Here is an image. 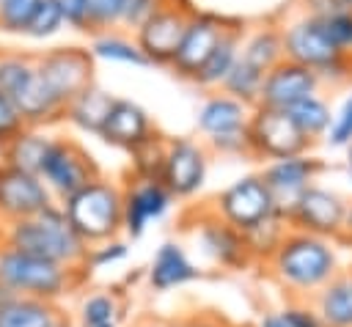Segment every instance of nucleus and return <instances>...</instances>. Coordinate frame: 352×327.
I'll return each instance as SVG.
<instances>
[{"label": "nucleus", "instance_id": "obj_38", "mask_svg": "<svg viewBox=\"0 0 352 327\" xmlns=\"http://www.w3.org/2000/svg\"><path fill=\"white\" fill-rule=\"evenodd\" d=\"M41 0H0V30L22 33Z\"/></svg>", "mask_w": 352, "mask_h": 327}, {"label": "nucleus", "instance_id": "obj_9", "mask_svg": "<svg viewBox=\"0 0 352 327\" xmlns=\"http://www.w3.org/2000/svg\"><path fill=\"white\" fill-rule=\"evenodd\" d=\"M209 168L206 146H201L192 137H170L165 140V170L162 184L176 201L192 198L204 190Z\"/></svg>", "mask_w": 352, "mask_h": 327}, {"label": "nucleus", "instance_id": "obj_8", "mask_svg": "<svg viewBox=\"0 0 352 327\" xmlns=\"http://www.w3.org/2000/svg\"><path fill=\"white\" fill-rule=\"evenodd\" d=\"M36 69L63 104H69L80 91L94 82V55L80 47L50 49L36 58Z\"/></svg>", "mask_w": 352, "mask_h": 327}, {"label": "nucleus", "instance_id": "obj_20", "mask_svg": "<svg viewBox=\"0 0 352 327\" xmlns=\"http://www.w3.org/2000/svg\"><path fill=\"white\" fill-rule=\"evenodd\" d=\"M250 115H253L250 104L220 91V93H212L201 102L198 115H195V126L209 140V137H220V135L245 132L250 124Z\"/></svg>", "mask_w": 352, "mask_h": 327}, {"label": "nucleus", "instance_id": "obj_13", "mask_svg": "<svg viewBox=\"0 0 352 327\" xmlns=\"http://www.w3.org/2000/svg\"><path fill=\"white\" fill-rule=\"evenodd\" d=\"M50 203H55V198L38 176L0 162V223L36 217Z\"/></svg>", "mask_w": 352, "mask_h": 327}, {"label": "nucleus", "instance_id": "obj_43", "mask_svg": "<svg viewBox=\"0 0 352 327\" xmlns=\"http://www.w3.org/2000/svg\"><path fill=\"white\" fill-rule=\"evenodd\" d=\"M280 313H283V319H286L292 327H324V322H322V316L316 313V308L308 305V302H302V300L286 302V305L280 308Z\"/></svg>", "mask_w": 352, "mask_h": 327}, {"label": "nucleus", "instance_id": "obj_50", "mask_svg": "<svg viewBox=\"0 0 352 327\" xmlns=\"http://www.w3.org/2000/svg\"><path fill=\"white\" fill-rule=\"evenodd\" d=\"M341 236H352V203L346 206V217H344V234Z\"/></svg>", "mask_w": 352, "mask_h": 327}, {"label": "nucleus", "instance_id": "obj_16", "mask_svg": "<svg viewBox=\"0 0 352 327\" xmlns=\"http://www.w3.org/2000/svg\"><path fill=\"white\" fill-rule=\"evenodd\" d=\"M228 27L226 19L214 16V14H190V22H187V30L182 36V44L170 60V69L179 74V77H187L192 80L198 74V69L206 63V58L212 55V49L217 47L223 30Z\"/></svg>", "mask_w": 352, "mask_h": 327}, {"label": "nucleus", "instance_id": "obj_6", "mask_svg": "<svg viewBox=\"0 0 352 327\" xmlns=\"http://www.w3.org/2000/svg\"><path fill=\"white\" fill-rule=\"evenodd\" d=\"M275 212H278L275 198H272L267 181L261 179V173L239 176L226 190H220L214 198V214L242 234L250 231L253 225L264 223Z\"/></svg>", "mask_w": 352, "mask_h": 327}, {"label": "nucleus", "instance_id": "obj_39", "mask_svg": "<svg viewBox=\"0 0 352 327\" xmlns=\"http://www.w3.org/2000/svg\"><path fill=\"white\" fill-rule=\"evenodd\" d=\"M129 256V245L124 239H107L102 245H94L88 247V258H85V272L88 269H104V267H113L118 261H124Z\"/></svg>", "mask_w": 352, "mask_h": 327}, {"label": "nucleus", "instance_id": "obj_41", "mask_svg": "<svg viewBox=\"0 0 352 327\" xmlns=\"http://www.w3.org/2000/svg\"><path fill=\"white\" fill-rule=\"evenodd\" d=\"M327 143L336 146V148H346L352 143V93L344 99V104L338 107V113H333Z\"/></svg>", "mask_w": 352, "mask_h": 327}, {"label": "nucleus", "instance_id": "obj_46", "mask_svg": "<svg viewBox=\"0 0 352 327\" xmlns=\"http://www.w3.org/2000/svg\"><path fill=\"white\" fill-rule=\"evenodd\" d=\"M138 327H226L214 316H187V319H143Z\"/></svg>", "mask_w": 352, "mask_h": 327}, {"label": "nucleus", "instance_id": "obj_7", "mask_svg": "<svg viewBox=\"0 0 352 327\" xmlns=\"http://www.w3.org/2000/svg\"><path fill=\"white\" fill-rule=\"evenodd\" d=\"M248 143L253 157L264 159H286V157H300L311 148L314 140H308L294 121L289 118L286 110H272V107H253L250 124H248Z\"/></svg>", "mask_w": 352, "mask_h": 327}, {"label": "nucleus", "instance_id": "obj_31", "mask_svg": "<svg viewBox=\"0 0 352 327\" xmlns=\"http://www.w3.org/2000/svg\"><path fill=\"white\" fill-rule=\"evenodd\" d=\"M289 231H292V225L280 212H275L264 223L245 231V242H248V250H250L253 261H270V256L278 250V245L283 242V236Z\"/></svg>", "mask_w": 352, "mask_h": 327}, {"label": "nucleus", "instance_id": "obj_11", "mask_svg": "<svg viewBox=\"0 0 352 327\" xmlns=\"http://www.w3.org/2000/svg\"><path fill=\"white\" fill-rule=\"evenodd\" d=\"M190 14L192 11H187V8L176 5V3H162L135 30V44L146 55L148 66L151 63H168L170 66V60H173V55H176V49L182 44V36L187 30Z\"/></svg>", "mask_w": 352, "mask_h": 327}, {"label": "nucleus", "instance_id": "obj_3", "mask_svg": "<svg viewBox=\"0 0 352 327\" xmlns=\"http://www.w3.org/2000/svg\"><path fill=\"white\" fill-rule=\"evenodd\" d=\"M74 228V234L88 245H102L124 231V187L110 179L96 176L91 184L58 201Z\"/></svg>", "mask_w": 352, "mask_h": 327}, {"label": "nucleus", "instance_id": "obj_22", "mask_svg": "<svg viewBox=\"0 0 352 327\" xmlns=\"http://www.w3.org/2000/svg\"><path fill=\"white\" fill-rule=\"evenodd\" d=\"M11 102L16 104V110H19L22 121H25V126L50 124V121L60 118L63 110H66V104H63V102L50 91V85L41 80L38 69H36V74L11 96Z\"/></svg>", "mask_w": 352, "mask_h": 327}, {"label": "nucleus", "instance_id": "obj_12", "mask_svg": "<svg viewBox=\"0 0 352 327\" xmlns=\"http://www.w3.org/2000/svg\"><path fill=\"white\" fill-rule=\"evenodd\" d=\"M280 38H283V58L305 69H314L316 74L333 66L338 58H344V52H338L324 36L319 19L305 14L286 22V27L280 30Z\"/></svg>", "mask_w": 352, "mask_h": 327}, {"label": "nucleus", "instance_id": "obj_2", "mask_svg": "<svg viewBox=\"0 0 352 327\" xmlns=\"http://www.w3.org/2000/svg\"><path fill=\"white\" fill-rule=\"evenodd\" d=\"M267 264H270V275L289 294L305 300L314 297L338 272V253L330 239L292 228Z\"/></svg>", "mask_w": 352, "mask_h": 327}, {"label": "nucleus", "instance_id": "obj_48", "mask_svg": "<svg viewBox=\"0 0 352 327\" xmlns=\"http://www.w3.org/2000/svg\"><path fill=\"white\" fill-rule=\"evenodd\" d=\"M302 8H305V16L324 19V16H330V14L344 11L346 5H344L341 0H302Z\"/></svg>", "mask_w": 352, "mask_h": 327}, {"label": "nucleus", "instance_id": "obj_44", "mask_svg": "<svg viewBox=\"0 0 352 327\" xmlns=\"http://www.w3.org/2000/svg\"><path fill=\"white\" fill-rule=\"evenodd\" d=\"M63 19L74 30H91V0H58Z\"/></svg>", "mask_w": 352, "mask_h": 327}, {"label": "nucleus", "instance_id": "obj_45", "mask_svg": "<svg viewBox=\"0 0 352 327\" xmlns=\"http://www.w3.org/2000/svg\"><path fill=\"white\" fill-rule=\"evenodd\" d=\"M165 0H126V11H124V22L121 25H129L132 30H138Z\"/></svg>", "mask_w": 352, "mask_h": 327}, {"label": "nucleus", "instance_id": "obj_15", "mask_svg": "<svg viewBox=\"0 0 352 327\" xmlns=\"http://www.w3.org/2000/svg\"><path fill=\"white\" fill-rule=\"evenodd\" d=\"M173 195L162 181H140L132 179L124 187V234L129 239H140L151 223H160L170 206Z\"/></svg>", "mask_w": 352, "mask_h": 327}, {"label": "nucleus", "instance_id": "obj_40", "mask_svg": "<svg viewBox=\"0 0 352 327\" xmlns=\"http://www.w3.org/2000/svg\"><path fill=\"white\" fill-rule=\"evenodd\" d=\"M126 0H91V27L107 33L110 27L124 22Z\"/></svg>", "mask_w": 352, "mask_h": 327}, {"label": "nucleus", "instance_id": "obj_14", "mask_svg": "<svg viewBox=\"0 0 352 327\" xmlns=\"http://www.w3.org/2000/svg\"><path fill=\"white\" fill-rule=\"evenodd\" d=\"M195 242H198L201 253L223 269H245L253 264L245 234L236 231L234 225H228L226 220H220L214 212L204 214L195 223Z\"/></svg>", "mask_w": 352, "mask_h": 327}, {"label": "nucleus", "instance_id": "obj_19", "mask_svg": "<svg viewBox=\"0 0 352 327\" xmlns=\"http://www.w3.org/2000/svg\"><path fill=\"white\" fill-rule=\"evenodd\" d=\"M157 132L151 126V118L148 113L132 102V99H113L110 104V113L99 129V137L107 143V146H116V148H124V151H135L138 146H143L146 140H151Z\"/></svg>", "mask_w": 352, "mask_h": 327}, {"label": "nucleus", "instance_id": "obj_30", "mask_svg": "<svg viewBox=\"0 0 352 327\" xmlns=\"http://www.w3.org/2000/svg\"><path fill=\"white\" fill-rule=\"evenodd\" d=\"M289 118L294 121V126L308 137V140H316L322 135L330 132V124H333V110L330 104L322 99V96H305L300 99L297 104H292L289 110Z\"/></svg>", "mask_w": 352, "mask_h": 327}, {"label": "nucleus", "instance_id": "obj_29", "mask_svg": "<svg viewBox=\"0 0 352 327\" xmlns=\"http://www.w3.org/2000/svg\"><path fill=\"white\" fill-rule=\"evenodd\" d=\"M124 319V300L116 289L94 291L80 300L77 324L80 327H102V324H121Z\"/></svg>", "mask_w": 352, "mask_h": 327}, {"label": "nucleus", "instance_id": "obj_17", "mask_svg": "<svg viewBox=\"0 0 352 327\" xmlns=\"http://www.w3.org/2000/svg\"><path fill=\"white\" fill-rule=\"evenodd\" d=\"M319 173V162L300 154V157H286V159H272L264 165L261 179L267 181L272 198H275V209L289 220V212L294 209L297 198L302 195V190H308L314 184Z\"/></svg>", "mask_w": 352, "mask_h": 327}, {"label": "nucleus", "instance_id": "obj_49", "mask_svg": "<svg viewBox=\"0 0 352 327\" xmlns=\"http://www.w3.org/2000/svg\"><path fill=\"white\" fill-rule=\"evenodd\" d=\"M258 327H292V324L283 319V313H280V311H267V313H261Z\"/></svg>", "mask_w": 352, "mask_h": 327}, {"label": "nucleus", "instance_id": "obj_42", "mask_svg": "<svg viewBox=\"0 0 352 327\" xmlns=\"http://www.w3.org/2000/svg\"><path fill=\"white\" fill-rule=\"evenodd\" d=\"M25 129V121L16 110V104L11 102V96H6L0 91V146H6L11 137H16Z\"/></svg>", "mask_w": 352, "mask_h": 327}, {"label": "nucleus", "instance_id": "obj_37", "mask_svg": "<svg viewBox=\"0 0 352 327\" xmlns=\"http://www.w3.org/2000/svg\"><path fill=\"white\" fill-rule=\"evenodd\" d=\"M319 25L338 52L352 55V8H344L338 14L324 16V19H319Z\"/></svg>", "mask_w": 352, "mask_h": 327}, {"label": "nucleus", "instance_id": "obj_28", "mask_svg": "<svg viewBox=\"0 0 352 327\" xmlns=\"http://www.w3.org/2000/svg\"><path fill=\"white\" fill-rule=\"evenodd\" d=\"M239 58L267 74L272 66H278L283 60V38H280V30L272 27V25L256 27L248 38H242Z\"/></svg>", "mask_w": 352, "mask_h": 327}, {"label": "nucleus", "instance_id": "obj_4", "mask_svg": "<svg viewBox=\"0 0 352 327\" xmlns=\"http://www.w3.org/2000/svg\"><path fill=\"white\" fill-rule=\"evenodd\" d=\"M85 278V269H69L0 242V283L16 297L58 302L72 294Z\"/></svg>", "mask_w": 352, "mask_h": 327}, {"label": "nucleus", "instance_id": "obj_25", "mask_svg": "<svg viewBox=\"0 0 352 327\" xmlns=\"http://www.w3.org/2000/svg\"><path fill=\"white\" fill-rule=\"evenodd\" d=\"M239 47H242V25H228L217 41V47L212 49V55L206 58V63L198 69V74L192 77V82L198 88H220L223 80L228 77V71L234 69L236 58H239Z\"/></svg>", "mask_w": 352, "mask_h": 327}, {"label": "nucleus", "instance_id": "obj_33", "mask_svg": "<svg viewBox=\"0 0 352 327\" xmlns=\"http://www.w3.org/2000/svg\"><path fill=\"white\" fill-rule=\"evenodd\" d=\"M261 82H264V71H258L248 60L236 58V63L228 71V77L223 80L220 91L234 96V99H239V102H245V104H250V107H256L258 104V93H261Z\"/></svg>", "mask_w": 352, "mask_h": 327}, {"label": "nucleus", "instance_id": "obj_24", "mask_svg": "<svg viewBox=\"0 0 352 327\" xmlns=\"http://www.w3.org/2000/svg\"><path fill=\"white\" fill-rule=\"evenodd\" d=\"M0 327H69V319L58 302L14 297L0 308Z\"/></svg>", "mask_w": 352, "mask_h": 327}, {"label": "nucleus", "instance_id": "obj_23", "mask_svg": "<svg viewBox=\"0 0 352 327\" xmlns=\"http://www.w3.org/2000/svg\"><path fill=\"white\" fill-rule=\"evenodd\" d=\"M311 305L324 327H352V269H338L314 297Z\"/></svg>", "mask_w": 352, "mask_h": 327}, {"label": "nucleus", "instance_id": "obj_34", "mask_svg": "<svg viewBox=\"0 0 352 327\" xmlns=\"http://www.w3.org/2000/svg\"><path fill=\"white\" fill-rule=\"evenodd\" d=\"M162 170H165V140L154 135L151 140H146L132 151V179L162 181Z\"/></svg>", "mask_w": 352, "mask_h": 327}, {"label": "nucleus", "instance_id": "obj_21", "mask_svg": "<svg viewBox=\"0 0 352 327\" xmlns=\"http://www.w3.org/2000/svg\"><path fill=\"white\" fill-rule=\"evenodd\" d=\"M201 278V269L192 264V258L187 256V250L179 242H162L154 250V258L146 269V283L154 291H170L179 286H187L192 280Z\"/></svg>", "mask_w": 352, "mask_h": 327}, {"label": "nucleus", "instance_id": "obj_36", "mask_svg": "<svg viewBox=\"0 0 352 327\" xmlns=\"http://www.w3.org/2000/svg\"><path fill=\"white\" fill-rule=\"evenodd\" d=\"M33 74H36V60L33 58L16 55V52H3L0 55V91L6 96H14Z\"/></svg>", "mask_w": 352, "mask_h": 327}, {"label": "nucleus", "instance_id": "obj_5", "mask_svg": "<svg viewBox=\"0 0 352 327\" xmlns=\"http://www.w3.org/2000/svg\"><path fill=\"white\" fill-rule=\"evenodd\" d=\"M99 176L96 162L91 159V154L77 146L74 140L66 137H52L38 179L47 184V190L52 192L55 201H66L69 195H74L77 190H82L85 184H91Z\"/></svg>", "mask_w": 352, "mask_h": 327}, {"label": "nucleus", "instance_id": "obj_26", "mask_svg": "<svg viewBox=\"0 0 352 327\" xmlns=\"http://www.w3.org/2000/svg\"><path fill=\"white\" fill-rule=\"evenodd\" d=\"M50 143H52V135L41 132L38 126H25L16 137H11L6 146H0L3 148V162L16 168V170L38 176Z\"/></svg>", "mask_w": 352, "mask_h": 327}, {"label": "nucleus", "instance_id": "obj_53", "mask_svg": "<svg viewBox=\"0 0 352 327\" xmlns=\"http://www.w3.org/2000/svg\"><path fill=\"white\" fill-rule=\"evenodd\" d=\"M341 3H344V5H346V8H352V0H341Z\"/></svg>", "mask_w": 352, "mask_h": 327}, {"label": "nucleus", "instance_id": "obj_51", "mask_svg": "<svg viewBox=\"0 0 352 327\" xmlns=\"http://www.w3.org/2000/svg\"><path fill=\"white\" fill-rule=\"evenodd\" d=\"M14 297H16V294H14V291H8V289L0 283V308H3V305H8Z\"/></svg>", "mask_w": 352, "mask_h": 327}, {"label": "nucleus", "instance_id": "obj_18", "mask_svg": "<svg viewBox=\"0 0 352 327\" xmlns=\"http://www.w3.org/2000/svg\"><path fill=\"white\" fill-rule=\"evenodd\" d=\"M319 82L322 80H319V74L314 69H305V66L292 63V60L283 58L278 66H272L264 74L258 104L261 107H272V110H289L300 99L314 96Z\"/></svg>", "mask_w": 352, "mask_h": 327}, {"label": "nucleus", "instance_id": "obj_10", "mask_svg": "<svg viewBox=\"0 0 352 327\" xmlns=\"http://www.w3.org/2000/svg\"><path fill=\"white\" fill-rule=\"evenodd\" d=\"M346 201L319 184H311L297 198L294 209L289 212V225L294 231H305L322 239H336L344 234V217H346Z\"/></svg>", "mask_w": 352, "mask_h": 327}, {"label": "nucleus", "instance_id": "obj_47", "mask_svg": "<svg viewBox=\"0 0 352 327\" xmlns=\"http://www.w3.org/2000/svg\"><path fill=\"white\" fill-rule=\"evenodd\" d=\"M209 146L220 154H250V143H248V129L245 132H234V135H220V137H209Z\"/></svg>", "mask_w": 352, "mask_h": 327}, {"label": "nucleus", "instance_id": "obj_1", "mask_svg": "<svg viewBox=\"0 0 352 327\" xmlns=\"http://www.w3.org/2000/svg\"><path fill=\"white\" fill-rule=\"evenodd\" d=\"M0 242L8 247H16L22 253H30L36 258L69 267V269H85L88 245L74 234L63 206L55 201L36 217L0 223Z\"/></svg>", "mask_w": 352, "mask_h": 327}, {"label": "nucleus", "instance_id": "obj_35", "mask_svg": "<svg viewBox=\"0 0 352 327\" xmlns=\"http://www.w3.org/2000/svg\"><path fill=\"white\" fill-rule=\"evenodd\" d=\"M66 19H63V11L58 5V0H41L30 16V22L25 25L22 36L28 38H36V41H44V38H52L63 30Z\"/></svg>", "mask_w": 352, "mask_h": 327}, {"label": "nucleus", "instance_id": "obj_54", "mask_svg": "<svg viewBox=\"0 0 352 327\" xmlns=\"http://www.w3.org/2000/svg\"><path fill=\"white\" fill-rule=\"evenodd\" d=\"M102 327H121V324H102Z\"/></svg>", "mask_w": 352, "mask_h": 327}, {"label": "nucleus", "instance_id": "obj_27", "mask_svg": "<svg viewBox=\"0 0 352 327\" xmlns=\"http://www.w3.org/2000/svg\"><path fill=\"white\" fill-rule=\"evenodd\" d=\"M113 99H116V96H110L104 88H99V85L91 82L85 91H80V93L66 104L63 115H66V121L74 124L77 129L99 135V129H102V124H104V118H107V113H110Z\"/></svg>", "mask_w": 352, "mask_h": 327}, {"label": "nucleus", "instance_id": "obj_52", "mask_svg": "<svg viewBox=\"0 0 352 327\" xmlns=\"http://www.w3.org/2000/svg\"><path fill=\"white\" fill-rule=\"evenodd\" d=\"M346 170H349V179H352V143L346 146Z\"/></svg>", "mask_w": 352, "mask_h": 327}, {"label": "nucleus", "instance_id": "obj_32", "mask_svg": "<svg viewBox=\"0 0 352 327\" xmlns=\"http://www.w3.org/2000/svg\"><path fill=\"white\" fill-rule=\"evenodd\" d=\"M94 58L99 60H110V63H129V66H148L146 55L140 52V47L126 38V36H118V33H96L94 41H91V49H88Z\"/></svg>", "mask_w": 352, "mask_h": 327}]
</instances>
